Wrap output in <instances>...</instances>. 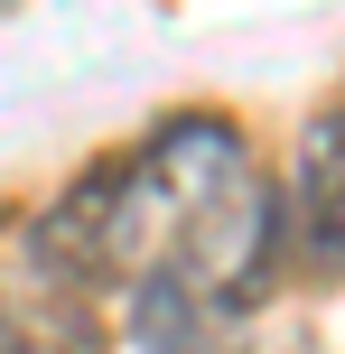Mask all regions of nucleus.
Instances as JSON below:
<instances>
[{"mask_svg": "<svg viewBox=\"0 0 345 354\" xmlns=\"http://www.w3.org/2000/svg\"><path fill=\"white\" fill-rule=\"evenodd\" d=\"M280 243H290V205H280L271 177L252 168V177H234L205 214H187L159 261L178 270L196 299H215L224 317H252V308L271 299V280H280Z\"/></svg>", "mask_w": 345, "mask_h": 354, "instance_id": "obj_1", "label": "nucleus"}, {"mask_svg": "<svg viewBox=\"0 0 345 354\" xmlns=\"http://www.w3.org/2000/svg\"><path fill=\"white\" fill-rule=\"evenodd\" d=\"M28 261H37V280L66 289V299L112 289V280H140V270H149V243H140V214H131V168L122 159L84 168L28 224Z\"/></svg>", "mask_w": 345, "mask_h": 354, "instance_id": "obj_2", "label": "nucleus"}, {"mask_svg": "<svg viewBox=\"0 0 345 354\" xmlns=\"http://www.w3.org/2000/svg\"><path fill=\"white\" fill-rule=\"evenodd\" d=\"M122 336H131V354H252V326L224 317L215 299H196L168 261H149L140 280H131Z\"/></svg>", "mask_w": 345, "mask_h": 354, "instance_id": "obj_3", "label": "nucleus"}, {"mask_svg": "<svg viewBox=\"0 0 345 354\" xmlns=\"http://www.w3.org/2000/svg\"><path fill=\"white\" fill-rule=\"evenodd\" d=\"M290 224L317 270H345V112H317L290 159Z\"/></svg>", "mask_w": 345, "mask_h": 354, "instance_id": "obj_4", "label": "nucleus"}, {"mask_svg": "<svg viewBox=\"0 0 345 354\" xmlns=\"http://www.w3.org/2000/svg\"><path fill=\"white\" fill-rule=\"evenodd\" d=\"M0 354H28V326H19V308L0 299Z\"/></svg>", "mask_w": 345, "mask_h": 354, "instance_id": "obj_5", "label": "nucleus"}]
</instances>
